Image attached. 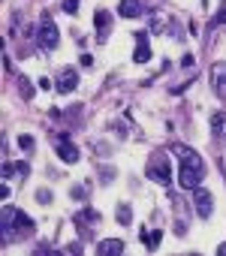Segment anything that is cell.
Returning a JSON list of instances; mask_svg holds the SVG:
<instances>
[{"label":"cell","instance_id":"2","mask_svg":"<svg viewBox=\"0 0 226 256\" xmlns=\"http://www.w3.org/2000/svg\"><path fill=\"white\" fill-rule=\"evenodd\" d=\"M148 178L151 181H160V184H169L172 181V169H169V163H166L163 154H154V160L148 166Z\"/></svg>","mask_w":226,"mask_h":256},{"label":"cell","instance_id":"10","mask_svg":"<svg viewBox=\"0 0 226 256\" xmlns=\"http://www.w3.org/2000/svg\"><path fill=\"white\" fill-rule=\"evenodd\" d=\"M145 10H142V4H139V0H121V4H118V16L121 18H139Z\"/></svg>","mask_w":226,"mask_h":256},{"label":"cell","instance_id":"7","mask_svg":"<svg viewBox=\"0 0 226 256\" xmlns=\"http://www.w3.org/2000/svg\"><path fill=\"white\" fill-rule=\"evenodd\" d=\"M0 217H4V220H0V232H4V244H10V241H12V235H16V232H12V229H16V226H12L16 208H12V205H6V208H4V214H0Z\"/></svg>","mask_w":226,"mask_h":256},{"label":"cell","instance_id":"17","mask_svg":"<svg viewBox=\"0 0 226 256\" xmlns=\"http://www.w3.org/2000/svg\"><path fill=\"white\" fill-rule=\"evenodd\" d=\"M18 88H22V96L24 100H34V88H30V82L24 76H18Z\"/></svg>","mask_w":226,"mask_h":256},{"label":"cell","instance_id":"4","mask_svg":"<svg viewBox=\"0 0 226 256\" xmlns=\"http://www.w3.org/2000/svg\"><path fill=\"white\" fill-rule=\"evenodd\" d=\"M211 88H214L217 100H226V60L211 66Z\"/></svg>","mask_w":226,"mask_h":256},{"label":"cell","instance_id":"6","mask_svg":"<svg viewBox=\"0 0 226 256\" xmlns=\"http://www.w3.org/2000/svg\"><path fill=\"white\" fill-rule=\"evenodd\" d=\"M76 84H78V72H76L72 66L60 70V76H58V82H54L58 94H70V90H76Z\"/></svg>","mask_w":226,"mask_h":256},{"label":"cell","instance_id":"3","mask_svg":"<svg viewBox=\"0 0 226 256\" xmlns=\"http://www.w3.org/2000/svg\"><path fill=\"white\" fill-rule=\"evenodd\" d=\"M36 42H40L42 48H58V42H60V34H58V28H54L48 18L40 24V30H36Z\"/></svg>","mask_w":226,"mask_h":256},{"label":"cell","instance_id":"9","mask_svg":"<svg viewBox=\"0 0 226 256\" xmlns=\"http://www.w3.org/2000/svg\"><path fill=\"white\" fill-rule=\"evenodd\" d=\"M58 157L72 166V163H78V148L72 142H66V139H58Z\"/></svg>","mask_w":226,"mask_h":256},{"label":"cell","instance_id":"23","mask_svg":"<svg viewBox=\"0 0 226 256\" xmlns=\"http://www.w3.org/2000/svg\"><path fill=\"white\" fill-rule=\"evenodd\" d=\"M217 24H226V10H220V12L214 16V22H211V28H217Z\"/></svg>","mask_w":226,"mask_h":256},{"label":"cell","instance_id":"8","mask_svg":"<svg viewBox=\"0 0 226 256\" xmlns=\"http://www.w3.org/2000/svg\"><path fill=\"white\" fill-rule=\"evenodd\" d=\"M133 60H136V64H148V60H151L148 34H139V36H136V52H133Z\"/></svg>","mask_w":226,"mask_h":256},{"label":"cell","instance_id":"1","mask_svg":"<svg viewBox=\"0 0 226 256\" xmlns=\"http://www.w3.org/2000/svg\"><path fill=\"white\" fill-rule=\"evenodd\" d=\"M172 151L181 157V169H178L181 187H184V190H196V187L202 184V178H205V163H202V157H199L193 148H187V145H172Z\"/></svg>","mask_w":226,"mask_h":256},{"label":"cell","instance_id":"15","mask_svg":"<svg viewBox=\"0 0 226 256\" xmlns=\"http://www.w3.org/2000/svg\"><path fill=\"white\" fill-rule=\"evenodd\" d=\"M118 223H121V226H130V223H133V211H130V205H118Z\"/></svg>","mask_w":226,"mask_h":256},{"label":"cell","instance_id":"21","mask_svg":"<svg viewBox=\"0 0 226 256\" xmlns=\"http://www.w3.org/2000/svg\"><path fill=\"white\" fill-rule=\"evenodd\" d=\"M36 202L40 205H48L52 202V190H36Z\"/></svg>","mask_w":226,"mask_h":256},{"label":"cell","instance_id":"11","mask_svg":"<svg viewBox=\"0 0 226 256\" xmlns=\"http://www.w3.org/2000/svg\"><path fill=\"white\" fill-rule=\"evenodd\" d=\"M12 226H16V232H18V235H30V232H34V220H30V217H28L24 211H18V208H16Z\"/></svg>","mask_w":226,"mask_h":256},{"label":"cell","instance_id":"13","mask_svg":"<svg viewBox=\"0 0 226 256\" xmlns=\"http://www.w3.org/2000/svg\"><path fill=\"white\" fill-rule=\"evenodd\" d=\"M94 24H96V36H100V42L108 36V24H112V16L106 12V10H100L96 16H94Z\"/></svg>","mask_w":226,"mask_h":256},{"label":"cell","instance_id":"14","mask_svg":"<svg viewBox=\"0 0 226 256\" xmlns=\"http://www.w3.org/2000/svg\"><path fill=\"white\" fill-rule=\"evenodd\" d=\"M96 220H100V214H96V211H90V208H88V211H82V214H76V226H78V229H84L88 223L94 226Z\"/></svg>","mask_w":226,"mask_h":256},{"label":"cell","instance_id":"20","mask_svg":"<svg viewBox=\"0 0 226 256\" xmlns=\"http://www.w3.org/2000/svg\"><path fill=\"white\" fill-rule=\"evenodd\" d=\"M18 145H22L24 151H34V136H28V133H24V136H18Z\"/></svg>","mask_w":226,"mask_h":256},{"label":"cell","instance_id":"16","mask_svg":"<svg viewBox=\"0 0 226 256\" xmlns=\"http://www.w3.org/2000/svg\"><path fill=\"white\" fill-rule=\"evenodd\" d=\"M142 238H145L148 250H157V244L163 241V232H142Z\"/></svg>","mask_w":226,"mask_h":256},{"label":"cell","instance_id":"24","mask_svg":"<svg viewBox=\"0 0 226 256\" xmlns=\"http://www.w3.org/2000/svg\"><path fill=\"white\" fill-rule=\"evenodd\" d=\"M181 66H184V70L193 66V54H184V58H181Z\"/></svg>","mask_w":226,"mask_h":256},{"label":"cell","instance_id":"5","mask_svg":"<svg viewBox=\"0 0 226 256\" xmlns=\"http://www.w3.org/2000/svg\"><path fill=\"white\" fill-rule=\"evenodd\" d=\"M193 202H196V214H199L202 220H208V217H211V211H214L211 193H208V190H202V187H196V190H193Z\"/></svg>","mask_w":226,"mask_h":256},{"label":"cell","instance_id":"22","mask_svg":"<svg viewBox=\"0 0 226 256\" xmlns=\"http://www.w3.org/2000/svg\"><path fill=\"white\" fill-rule=\"evenodd\" d=\"M112 175H115V172H112L108 166H102V169H100V181H102V184H108V181H112Z\"/></svg>","mask_w":226,"mask_h":256},{"label":"cell","instance_id":"12","mask_svg":"<svg viewBox=\"0 0 226 256\" xmlns=\"http://www.w3.org/2000/svg\"><path fill=\"white\" fill-rule=\"evenodd\" d=\"M96 253H100V256L124 253V241H118V238H106V241H100V244H96Z\"/></svg>","mask_w":226,"mask_h":256},{"label":"cell","instance_id":"25","mask_svg":"<svg viewBox=\"0 0 226 256\" xmlns=\"http://www.w3.org/2000/svg\"><path fill=\"white\" fill-rule=\"evenodd\" d=\"M217 253H220V256H226V244H220V247H217Z\"/></svg>","mask_w":226,"mask_h":256},{"label":"cell","instance_id":"18","mask_svg":"<svg viewBox=\"0 0 226 256\" xmlns=\"http://www.w3.org/2000/svg\"><path fill=\"white\" fill-rule=\"evenodd\" d=\"M223 120H226V118H223L220 112L211 114V133H220V130H223Z\"/></svg>","mask_w":226,"mask_h":256},{"label":"cell","instance_id":"19","mask_svg":"<svg viewBox=\"0 0 226 256\" xmlns=\"http://www.w3.org/2000/svg\"><path fill=\"white\" fill-rule=\"evenodd\" d=\"M60 10H64V12H70V16H76V12H78V0H64Z\"/></svg>","mask_w":226,"mask_h":256}]
</instances>
